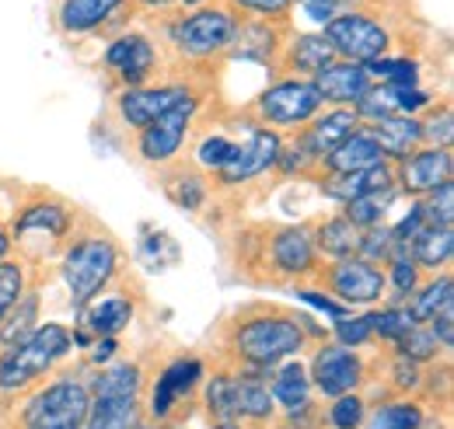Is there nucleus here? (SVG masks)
<instances>
[{
  "label": "nucleus",
  "mask_w": 454,
  "mask_h": 429,
  "mask_svg": "<svg viewBox=\"0 0 454 429\" xmlns=\"http://www.w3.org/2000/svg\"><path fill=\"white\" fill-rule=\"evenodd\" d=\"M270 370H252V367H241V374H234V409H238V423H270L277 416V402L270 394Z\"/></svg>",
  "instance_id": "19"
},
{
  "label": "nucleus",
  "mask_w": 454,
  "mask_h": 429,
  "mask_svg": "<svg viewBox=\"0 0 454 429\" xmlns=\"http://www.w3.org/2000/svg\"><path fill=\"white\" fill-rule=\"evenodd\" d=\"M356 129H360V119H356L353 108H329L325 115H315V119L304 126L301 140H304V147L311 151V158L322 164L336 147H340L342 140H346L349 133H356Z\"/></svg>",
  "instance_id": "18"
},
{
  "label": "nucleus",
  "mask_w": 454,
  "mask_h": 429,
  "mask_svg": "<svg viewBox=\"0 0 454 429\" xmlns=\"http://www.w3.org/2000/svg\"><path fill=\"white\" fill-rule=\"evenodd\" d=\"M454 255V227H423L412 241H409V259L419 269H448Z\"/></svg>",
  "instance_id": "29"
},
{
  "label": "nucleus",
  "mask_w": 454,
  "mask_h": 429,
  "mask_svg": "<svg viewBox=\"0 0 454 429\" xmlns=\"http://www.w3.org/2000/svg\"><path fill=\"white\" fill-rule=\"evenodd\" d=\"M203 374H207V367H203L200 356H178V360H171L168 367L158 374V380L151 384V402H147L151 419H158V423L171 419L175 409L196 391V384L203 380Z\"/></svg>",
  "instance_id": "12"
},
{
  "label": "nucleus",
  "mask_w": 454,
  "mask_h": 429,
  "mask_svg": "<svg viewBox=\"0 0 454 429\" xmlns=\"http://www.w3.org/2000/svg\"><path fill=\"white\" fill-rule=\"evenodd\" d=\"M322 276L329 283V293L346 308H371L388 293L385 290V269L374 266V262H364L360 255L333 262Z\"/></svg>",
  "instance_id": "10"
},
{
  "label": "nucleus",
  "mask_w": 454,
  "mask_h": 429,
  "mask_svg": "<svg viewBox=\"0 0 454 429\" xmlns=\"http://www.w3.org/2000/svg\"><path fill=\"white\" fill-rule=\"evenodd\" d=\"M419 426H423V409L412 398H395V402H385V405L371 409L364 416V426L360 429H419Z\"/></svg>",
  "instance_id": "33"
},
{
  "label": "nucleus",
  "mask_w": 454,
  "mask_h": 429,
  "mask_svg": "<svg viewBox=\"0 0 454 429\" xmlns=\"http://www.w3.org/2000/svg\"><path fill=\"white\" fill-rule=\"evenodd\" d=\"M329 46H333V53L342 56L346 63H371V59H378V56H385L388 50V32L374 21V18H367V14H340V18H333L329 25H325V35H322Z\"/></svg>",
  "instance_id": "7"
},
{
  "label": "nucleus",
  "mask_w": 454,
  "mask_h": 429,
  "mask_svg": "<svg viewBox=\"0 0 454 429\" xmlns=\"http://www.w3.org/2000/svg\"><path fill=\"white\" fill-rule=\"evenodd\" d=\"M301 4H304V11H308V18H311V21L329 25V21L336 18V11H340L342 0H301Z\"/></svg>",
  "instance_id": "51"
},
{
  "label": "nucleus",
  "mask_w": 454,
  "mask_h": 429,
  "mask_svg": "<svg viewBox=\"0 0 454 429\" xmlns=\"http://www.w3.org/2000/svg\"><path fill=\"white\" fill-rule=\"evenodd\" d=\"M178 4H203V0H178Z\"/></svg>",
  "instance_id": "56"
},
{
  "label": "nucleus",
  "mask_w": 454,
  "mask_h": 429,
  "mask_svg": "<svg viewBox=\"0 0 454 429\" xmlns=\"http://www.w3.org/2000/svg\"><path fill=\"white\" fill-rule=\"evenodd\" d=\"M231 158H234V140H227L221 133L200 140V147H196V161L203 164V168H210V171H221Z\"/></svg>",
  "instance_id": "45"
},
{
  "label": "nucleus",
  "mask_w": 454,
  "mask_h": 429,
  "mask_svg": "<svg viewBox=\"0 0 454 429\" xmlns=\"http://www.w3.org/2000/svg\"><path fill=\"white\" fill-rule=\"evenodd\" d=\"M329 63H336L333 46L322 39V35H297L290 43V53H286V66L297 70V74H308V81L315 74H322Z\"/></svg>",
  "instance_id": "32"
},
{
  "label": "nucleus",
  "mask_w": 454,
  "mask_h": 429,
  "mask_svg": "<svg viewBox=\"0 0 454 429\" xmlns=\"http://www.w3.org/2000/svg\"><path fill=\"white\" fill-rule=\"evenodd\" d=\"M367 74L381 84H392V88H416L419 81V66L412 59H388V56H378L371 63H364Z\"/></svg>",
  "instance_id": "37"
},
{
  "label": "nucleus",
  "mask_w": 454,
  "mask_h": 429,
  "mask_svg": "<svg viewBox=\"0 0 454 429\" xmlns=\"http://www.w3.org/2000/svg\"><path fill=\"white\" fill-rule=\"evenodd\" d=\"M192 91L185 84H144V88H126L119 95V119L129 126V129H147L154 119H161L165 112H171L175 105H182Z\"/></svg>",
  "instance_id": "14"
},
{
  "label": "nucleus",
  "mask_w": 454,
  "mask_h": 429,
  "mask_svg": "<svg viewBox=\"0 0 454 429\" xmlns=\"http://www.w3.org/2000/svg\"><path fill=\"white\" fill-rule=\"evenodd\" d=\"M367 129L374 133L385 161H402V158H409L412 151L423 147V129H419L416 115H388V119H378Z\"/></svg>",
  "instance_id": "21"
},
{
  "label": "nucleus",
  "mask_w": 454,
  "mask_h": 429,
  "mask_svg": "<svg viewBox=\"0 0 454 429\" xmlns=\"http://www.w3.org/2000/svg\"><path fill=\"white\" fill-rule=\"evenodd\" d=\"M419 214L427 227H454V182L437 185L419 199Z\"/></svg>",
  "instance_id": "39"
},
{
  "label": "nucleus",
  "mask_w": 454,
  "mask_h": 429,
  "mask_svg": "<svg viewBox=\"0 0 454 429\" xmlns=\"http://www.w3.org/2000/svg\"><path fill=\"white\" fill-rule=\"evenodd\" d=\"M200 112V98L189 95L182 105H175L171 112H165L161 119H154L147 129H140V158L147 164H168L178 158V151L185 147V136L192 129V119Z\"/></svg>",
  "instance_id": "9"
},
{
  "label": "nucleus",
  "mask_w": 454,
  "mask_h": 429,
  "mask_svg": "<svg viewBox=\"0 0 454 429\" xmlns=\"http://www.w3.org/2000/svg\"><path fill=\"white\" fill-rule=\"evenodd\" d=\"M392 384H395L398 391H412V387H419V363H412V360H405V356H398L395 353V363H392Z\"/></svg>",
  "instance_id": "49"
},
{
  "label": "nucleus",
  "mask_w": 454,
  "mask_h": 429,
  "mask_svg": "<svg viewBox=\"0 0 454 429\" xmlns=\"http://www.w3.org/2000/svg\"><path fill=\"white\" fill-rule=\"evenodd\" d=\"M115 269H119V248L113 245V238H106V234L77 238L63 252V266H59L63 283L70 290V304L77 311H84L113 283Z\"/></svg>",
  "instance_id": "3"
},
{
  "label": "nucleus",
  "mask_w": 454,
  "mask_h": 429,
  "mask_svg": "<svg viewBox=\"0 0 454 429\" xmlns=\"http://www.w3.org/2000/svg\"><path fill=\"white\" fill-rule=\"evenodd\" d=\"M333 335H336V346H342V349H360V346H371V324H367V318L364 315H346V318H336L333 322Z\"/></svg>",
  "instance_id": "42"
},
{
  "label": "nucleus",
  "mask_w": 454,
  "mask_h": 429,
  "mask_svg": "<svg viewBox=\"0 0 454 429\" xmlns=\"http://www.w3.org/2000/svg\"><path fill=\"white\" fill-rule=\"evenodd\" d=\"M308 377H311V387L322 394V398H340V394H353L360 391L364 377H367V367L360 360L356 349H342V346H322L315 356H311V367H308Z\"/></svg>",
  "instance_id": "11"
},
{
  "label": "nucleus",
  "mask_w": 454,
  "mask_h": 429,
  "mask_svg": "<svg viewBox=\"0 0 454 429\" xmlns=\"http://www.w3.org/2000/svg\"><path fill=\"white\" fill-rule=\"evenodd\" d=\"M294 293H297V297H301V300H304L308 308H315V311L329 315L333 322H336V318H346V315H349V308H346V304H340V300H336L333 293H318V290H308V286H301V290H294Z\"/></svg>",
  "instance_id": "47"
},
{
  "label": "nucleus",
  "mask_w": 454,
  "mask_h": 429,
  "mask_svg": "<svg viewBox=\"0 0 454 429\" xmlns=\"http://www.w3.org/2000/svg\"><path fill=\"white\" fill-rule=\"evenodd\" d=\"M35 318H39V297H35V290H25V293L14 300V308L0 315V346L11 349V346H18L21 339H28V335L39 328Z\"/></svg>",
  "instance_id": "31"
},
{
  "label": "nucleus",
  "mask_w": 454,
  "mask_h": 429,
  "mask_svg": "<svg viewBox=\"0 0 454 429\" xmlns=\"http://www.w3.org/2000/svg\"><path fill=\"white\" fill-rule=\"evenodd\" d=\"M270 266L280 276H308L318 269V252L308 227H284L270 238Z\"/></svg>",
  "instance_id": "17"
},
{
  "label": "nucleus",
  "mask_w": 454,
  "mask_h": 429,
  "mask_svg": "<svg viewBox=\"0 0 454 429\" xmlns=\"http://www.w3.org/2000/svg\"><path fill=\"white\" fill-rule=\"evenodd\" d=\"M284 151V136L277 129L266 126H248V136L234 144V158L217 171L221 185H245L259 175H266L270 168H277Z\"/></svg>",
  "instance_id": "8"
},
{
  "label": "nucleus",
  "mask_w": 454,
  "mask_h": 429,
  "mask_svg": "<svg viewBox=\"0 0 454 429\" xmlns=\"http://www.w3.org/2000/svg\"><path fill=\"white\" fill-rule=\"evenodd\" d=\"M364 416H367V398H364L360 391L333 398L329 409H325V423H329V429H360L364 426Z\"/></svg>",
  "instance_id": "38"
},
{
  "label": "nucleus",
  "mask_w": 454,
  "mask_h": 429,
  "mask_svg": "<svg viewBox=\"0 0 454 429\" xmlns=\"http://www.w3.org/2000/svg\"><path fill=\"white\" fill-rule=\"evenodd\" d=\"M106 66L126 88H144L158 66V53L147 35H119L106 50Z\"/></svg>",
  "instance_id": "16"
},
{
  "label": "nucleus",
  "mask_w": 454,
  "mask_h": 429,
  "mask_svg": "<svg viewBox=\"0 0 454 429\" xmlns=\"http://www.w3.org/2000/svg\"><path fill=\"white\" fill-rule=\"evenodd\" d=\"M91 391L81 377H57L28 394L21 405V429H84Z\"/></svg>",
  "instance_id": "4"
},
{
  "label": "nucleus",
  "mask_w": 454,
  "mask_h": 429,
  "mask_svg": "<svg viewBox=\"0 0 454 429\" xmlns=\"http://www.w3.org/2000/svg\"><path fill=\"white\" fill-rule=\"evenodd\" d=\"M419 429H427V426H419Z\"/></svg>",
  "instance_id": "58"
},
{
  "label": "nucleus",
  "mask_w": 454,
  "mask_h": 429,
  "mask_svg": "<svg viewBox=\"0 0 454 429\" xmlns=\"http://www.w3.org/2000/svg\"><path fill=\"white\" fill-rule=\"evenodd\" d=\"M137 429H151V426H147V423H140V426H137Z\"/></svg>",
  "instance_id": "57"
},
{
  "label": "nucleus",
  "mask_w": 454,
  "mask_h": 429,
  "mask_svg": "<svg viewBox=\"0 0 454 429\" xmlns=\"http://www.w3.org/2000/svg\"><path fill=\"white\" fill-rule=\"evenodd\" d=\"M122 4L126 0H63L57 11L59 32H67V35L95 32L122 11Z\"/></svg>",
  "instance_id": "25"
},
{
  "label": "nucleus",
  "mask_w": 454,
  "mask_h": 429,
  "mask_svg": "<svg viewBox=\"0 0 454 429\" xmlns=\"http://www.w3.org/2000/svg\"><path fill=\"white\" fill-rule=\"evenodd\" d=\"M398 189H381V192H371V196H360V199H353V203H346L342 207V216L353 223V227H360V230H367V227H378L385 214H388V207L395 203Z\"/></svg>",
  "instance_id": "34"
},
{
  "label": "nucleus",
  "mask_w": 454,
  "mask_h": 429,
  "mask_svg": "<svg viewBox=\"0 0 454 429\" xmlns=\"http://www.w3.org/2000/svg\"><path fill=\"white\" fill-rule=\"evenodd\" d=\"M231 349L241 367L273 370L304 349V328L286 315H255L231 328Z\"/></svg>",
  "instance_id": "1"
},
{
  "label": "nucleus",
  "mask_w": 454,
  "mask_h": 429,
  "mask_svg": "<svg viewBox=\"0 0 454 429\" xmlns=\"http://www.w3.org/2000/svg\"><path fill=\"white\" fill-rule=\"evenodd\" d=\"M207 412L214 423H238V409H234V374H214L207 380Z\"/></svg>",
  "instance_id": "35"
},
{
  "label": "nucleus",
  "mask_w": 454,
  "mask_h": 429,
  "mask_svg": "<svg viewBox=\"0 0 454 429\" xmlns=\"http://www.w3.org/2000/svg\"><path fill=\"white\" fill-rule=\"evenodd\" d=\"M454 300V283L451 276L444 272V276H434L430 283H423V286H416L402 304V311H405V318L412 324H427L444 304H451Z\"/></svg>",
  "instance_id": "30"
},
{
  "label": "nucleus",
  "mask_w": 454,
  "mask_h": 429,
  "mask_svg": "<svg viewBox=\"0 0 454 429\" xmlns=\"http://www.w3.org/2000/svg\"><path fill=\"white\" fill-rule=\"evenodd\" d=\"M70 230V210L63 203H32L14 220V238L25 245L28 238H50L59 241Z\"/></svg>",
  "instance_id": "26"
},
{
  "label": "nucleus",
  "mask_w": 454,
  "mask_h": 429,
  "mask_svg": "<svg viewBox=\"0 0 454 429\" xmlns=\"http://www.w3.org/2000/svg\"><path fill=\"white\" fill-rule=\"evenodd\" d=\"M364 318L371 324V335H378V339H385V342H392V346L412 328V322L405 318V311L395 308V304H388V308H381V311H367Z\"/></svg>",
  "instance_id": "41"
},
{
  "label": "nucleus",
  "mask_w": 454,
  "mask_h": 429,
  "mask_svg": "<svg viewBox=\"0 0 454 429\" xmlns=\"http://www.w3.org/2000/svg\"><path fill=\"white\" fill-rule=\"evenodd\" d=\"M234 32H238V21L231 11L221 7H207V11H196V14H185L171 25V43L178 46V53L185 56H217L234 46Z\"/></svg>",
  "instance_id": "6"
},
{
  "label": "nucleus",
  "mask_w": 454,
  "mask_h": 429,
  "mask_svg": "<svg viewBox=\"0 0 454 429\" xmlns=\"http://www.w3.org/2000/svg\"><path fill=\"white\" fill-rule=\"evenodd\" d=\"M322 105L325 102L308 77H284L255 98V115L266 129H304Z\"/></svg>",
  "instance_id": "5"
},
{
  "label": "nucleus",
  "mask_w": 454,
  "mask_h": 429,
  "mask_svg": "<svg viewBox=\"0 0 454 429\" xmlns=\"http://www.w3.org/2000/svg\"><path fill=\"white\" fill-rule=\"evenodd\" d=\"M430 332H434V339L441 342V349H451L454 346V300L451 304H444L434 318H430Z\"/></svg>",
  "instance_id": "48"
},
{
  "label": "nucleus",
  "mask_w": 454,
  "mask_h": 429,
  "mask_svg": "<svg viewBox=\"0 0 454 429\" xmlns=\"http://www.w3.org/2000/svg\"><path fill=\"white\" fill-rule=\"evenodd\" d=\"M70 346H74L70 328H63L59 322L39 324L28 339H21L18 346L0 353V391L4 394L25 391L28 384H35L39 377L50 374L70 353Z\"/></svg>",
  "instance_id": "2"
},
{
  "label": "nucleus",
  "mask_w": 454,
  "mask_h": 429,
  "mask_svg": "<svg viewBox=\"0 0 454 429\" xmlns=\"http://www.w3.org/2000/svg\"><path fill=\"white\" fill-rule=\"evenodd\" d=\"M395 185V168L388 161L374 164V168H360V171H349V175H329L322 182V192L336 203H353L360 196H371V192H381V189H392Z\"/></svg>",
  "instance_id": "20"
},
{
  "label": "nucleus",
  "mask_w": 454,
  "mask_h": 429,
  "mask_svg": "<svg viewBox=\"0 0 454 429\" xmlns=\"http://www.w3.org/2000/svg\"><path fill=\"white\" fill-rule=\"evenodd\" d=\"M311 84L318 88L322 102H329L333 108H356V102L374 88V77L367 74L364 63L336 59V63H329L322 74H315Z\"/></svg>",
  "instance_id": "15"
},
{
  "label": "nucleus",
  "mask_w": 454,
  "mask_h": 429,
  "mask_svg": "<svg viewBox=\"0 0 454 429\" xmlns=\"http://www.w3.org/2000/svg\"><path fill=\"white\" fill-rule=\"evenodd\" d=\"M444 182H454L451 147H419L395 168V189L405 196H427Z\"/></svg>",
  "instance_id": "13"
},
{
  "label": "nucleus",
  "mask_w": 454,
  "mask_h": 429,
  "mask_svg": "<svg viewBox=\"0 0 454 429\" xmlns=\"http://www.w3.org/2000/svg\"><path fill=\"white\" fill-rule=\"evenodd\" d=\"M140 423V394H91V412L84 429H137Z\"/></svg>",
  "instance_id": "22"
},
{
  "label": "nucleus",
  "mask_w": 454,
  "mask_h": 429,
  "mask_svg": "<svg viewBox=\"0 0 454 429\" xmlns=\"http://www.w3.org/2000/svg\"><path fill=\"white\" fill-rule=\"evenodd\" d=\"M311 377H308V367L301 360H284L280 367H273V380H270V394L273 402L284 409L286 416L290 412H301L311 405Z\"/></svg>",
  "instance_id": "27"
},
{
  "label": "nucleus",
  "mask_w": 454,
  "mask_h": 429,
  "mask_svg": "<svg viewBox=\"0 0 454 429\" xmlns=\"http://www.w3.org/2000/svg\"><path fill=\"white\" fill-rule=\"evenodd\" d=\"M214 429H241L238 423H214Z\"/></svg>",
  "instance_id": "55"
},
{
  "label": "nucleus",
  "mask_w": 454,
  "mask_h": 429,
  "mask_svg": "<svg viewBox=\"0 0 454 429\" xmlns=\"http://www.w3.org/2000/svg\"><path fill=\"white\" fill-rule=\"evenodd\" d=\"M81 315H84L81 324H84V332H88L91 339H115L126 324L133 322V300L122 297V293L95 297Z\"/></svg>",
  "instance_id": "24"
},
{
  "label": "nucleus",
  "mask_w": 454,
  "mask_h": 429,
  "mask_svg": "<svg viewBox=\"0 0 454 429\" xmlns=\"http://www.w3.org/2000/svg\"><path fill=\"white\" fill-rule=\"evenodd\" d=\"M234 4L248 14H259V18H284L294 0H234Z\"/></svg>",
  "instance_id": "50"
},
{
  "label": "nucleus",
  "mask_w": 454,
  "mask_h": 429,
  "mask_svg": "<svg viewBox=\"0 0 454 429\" xmlns=\"http://www.w3.org/2000/svg\"><path fill=\"white\" fill-rule=\"evenodd\" d=\"M419 286V266L409 259V255H398V259H388V269H385V290H392V304H402L412 290Z\"/></svg>",
  "instance_id": "40"
},
{
  "label": "nucleus",
  "mask_w": 454,
  "mask_h": 429,
  "mask_svg": "<svg viewBox=\"0 0 454 429\" xmlns=\"http://www.w3.org/2000/svg\"><path fill=\"white\" fill-rule=\"evenodd\" d=\"M311 241H315V252H322L325 259L342 262V259H356L360 255V241H364V230L353 227L342 214L322 220L315 230H311Z\"/></svg>",
  "instance_id": "28"
},
{
  "label": "nucleus",
  "mask_w": 454,
  "mask_h": 429,
  "mask_svg": "<svg viewBox=\"0 0 454 429\" xmlns=\"http://www.w3.org/2000/svg\"><path fill=\"white\" fill-rule=\"evenodd\" d=\"M7 252H11V238H7V230L0 227V262L7 259Z\"/></svg>",
  "instance_id": "53"
},
{
  "label": "nucleus",
  "mask_w": 454,
  "mask_h": 429,
  "mask_svg": "<svg viewBox=\"0 0 454 429\" xmlns=\"http://www.w3.org/2000/svg\"><path fill=\"white\" fill-rule=\"evenodd\" d=\"M419 129H423V144H430V147H451V136H454L451 105H441L437 112H430L427 119H419Z\"/></svg>",
  "instance_id": "43"
},
{
  "label": "nucleus",
  "mask_w": 454,
  "mask_h": 429,
  "mask_svg": "<svg viewBox=\"0 0 454 429\" xmlns=\"http://www.w3.org/2000/svg\"><path fill=\"white\" fill-rule=\"evenodd\" d=\"M168 196L175 199V207H182V210H200L207 203V182L200 175L185 171V175H178L175 185H168Z\"/></svg>",
  "instance_id": "44"
},
{
  "label": "nucleus",
  "mask_w": 454,
  "mask_h": 429,
  "mask_svg": "<svg viewBox=\"0 0 454 429\" xmlns=\"http://www.w3.org/2000/svg\"><path fill=\"white\" fill-rule=\"evenodd\" d=\"M113 356H115V339H95V342H91V363H95V367L113 363Z\"/></svg>",
  "instance_id": "52"
},
{
  "label": "nucleus",
  "mask_w": 454,
  "mask_h": 429,
  "mask_svg": "<svg viewBox=\"0 0 454 429\" xmlns=\"http://www.w3.org/2000/svg\"><path fill=\"white\" fill-rule=\"evenodd\" d=\"M144 7H168V4H175V0H140Z\"/></svg>",
  "instance_id": "54"
},
{
  "label": "nucleus",
  "mask_w": 454,
  "mask_h": 429,
  "mask_svg": "<svg viewBox=\"0 0 454 429\" xmlns=\"http://www.w3.org/2000/svg\"><path fill=\"white\" fill-rule=\"evenodd\" d=\"M21 293H25V269L18 262H0V315L11 311Z\"/></svg>",
  "instance_id": "46"
},
{
  "label": "nucleus",
  "mask_w": 454,
  "mask_h": 429,
  "mask_svg": "<svg viewBox=\"0 0 454 429\" xmlns=\"http://www.w3.org/2000/svg\"><path fill=\"white\" fill-rule=\"evenodd\" d=\"M381 161H385V154H381L374 133H371L367 126H360L356 133H349L340 147L322 161V168H325L329 175H349V171L374 168V164H381Z\"/></svg>",
  "instance_id": "23"
},
{
  "label": "nucleus",
  "mask_w": 454,
  "mask_h": 429,
  "mask_svg": "<svg viewBox=\"0 0 454 429\" xmlns=\"http://www.w3.org/2000/svg\"><path fill=\"white\" fill-rule=\"evenodd\" d=\"M395 353L405 356V360H412V363H430V360H437L441 342L434 339L430 324H412V328L395 342Z\"/></svg>",
  "instance_id": "36"
}]
</instances>
